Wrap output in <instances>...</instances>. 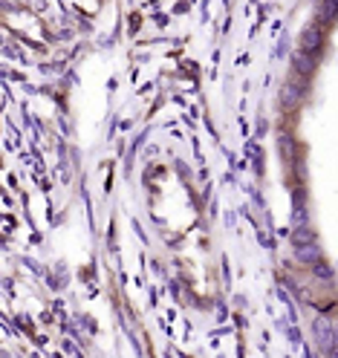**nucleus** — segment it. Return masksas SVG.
I'll use <instances>...</instances> for the list:
<instances>
[{"label":"nucleus","instance_id":"nucleus-1","mask_svg":"<svg viewBox=\"0 0 338 358\" xmlns=\"http://www.w3.org/2000/svg\"><path fill=\"white\" fill-rule=\"evenodd\" d=\"M313 329H315V344L321 353H333V329L335 324L330 318H324V315H318V318L313 321Z\"/></svg>","mask_w":338,"mask_h":358},{"label":"nucleus","instance_id":"nucleus-7","mask_svg":"<svg viewBox=\"0 0 338 358\" xmlns=\"http://www.w3.org/2000/svg\"><path fill=\"white\" fill-rule=\"evenodd\" d=\"M313 67H315V61H313V55H309V52H301L298 58H295V70L304 73V75L313 73Z\"/></svg>","mask_w":338,"mask_h":358},{"label":"nucleus","instance_id":"nucleus-3","mask_svg":"<svg viewBox=\"0 0 338 358\" xmlns=\"http://www.w3.org/2000/svg\"><path fill=\"white\" fill-rule=\"evenodd\" d=\"M321 44H324V35L318 32V26H309V29L301 35V52L315 55V52H321Z\"/></svg>","mask_w":338,"mask_h":358},{"label":"nucleus","instance_id":"nucleus-4","mask_svg":"<svg viewBox=\"0 0 338 358\" xmlns=\"http://www.w3.org/2000/svg\"><path fill=\"white\" fill-rule=\"evenodd\" d=\"M292 226H295V228H304V226H309V217H306V202H304V197H301V194H295Z\"/></svg>","mask_w":338,"mask_h":358},{"label":"nucleus","instance_id":"nucleus-5","mask_svg":"<svg viewBox=\"0 0 338 358\" xmlns=\"http://www.w3.org/2000/svg\"><path fill=\"white\" fill-rule=\"evenodd\" d=\"M318 18L324 23H330L338 18V0H321V12H318Z\"/></svg>","mask_w":338,"mask_h":358},{"label":"nucleus","instance_id":"nucleus-8","mask_svg":"<svg viewBox=\"0 0 338 358\" xmlns=\"http://www.w3.org/2000/svg\"><path fill=\"white\" fill-rule=\"evenodd\" d=\"M309 240H315V234H313V228H309V226L292 231V243H309Z\"/></svg>","mask_w":338,"mask_h":358},{"label":"nucleus","instance_id":"nucleus-2","mask_svg":"<svg viewBox=\"0 0 338 358\" xmlns=\"http://www.w3.org/2000/svg\"><path fill=\"white\" fill-rule=\"evenodd\" d=\"M295 260H298V263H306V266L318 263V260H321L318 243H315V240H309V243H295Z\"/></svg>","mask_w":338,"mask_h":358},{"label":"nucleus","instance_id":"nucleus-10","mask_svg":"<svg viewBox=\"0 0 338 358\" xmlns=\"http://www.w3.org/2000/svg\"><path fill=\"white\" fill-rule=\"evenodd\" d=\"M333 353L338 355V324H335V329H333Z\"/></svg>","mask_w":338,"mask_h":358},{"label":"nucleus","instance_id":"nucleus-9","mask_svg":"<svg viewBox=\"0 0 338 358\" xmlns=\"http://www.w3.org/2000/svg\"><path fill=\"white\" fill-rule=\"evenodd\" d=\"M313 274L318 281H333V269L327 263H321V260H318V263H313Z\"/></svg>","mask_w":338,"mask_h":358},{"label":"nucleus","instance_id":"nucleus-6","mask_svg":"<svg viewBox=\"0 0 338 358\" xmlns=\"http://www.w3.org/2000/svg\"><path fill=\"white\" fill-rule=\"evenodd\" d=\"M298 99H301V90L292 81V84H286L284 93H280V102H284V107H295V104H298Z\"/></svg>","mask_w":338,"mask_h":358}]
</instances>
